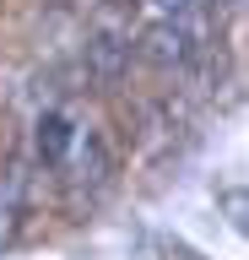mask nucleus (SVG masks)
I'll return each mask as SVG.
<instances>
[{
  "mask_svg": "<svg viewBox=\"0 0 249 260\" xmlns=\"http://www.w3.org/2000/svg\"><path fill=\"white\" fill-rule=\"evenodd\" d=\"M195 44H200L195 11H190V16H157V22L147 27V38H141V54H147L152 65H163V71H168V65L179 71V65L195 60Z\"/></svg>",
  "mask_w": 249,
  "mask_h": 260,
  "instance_id": "nucleus-1",
  "label": "nucleus"
},
{
  "mask_svg": "<svg viewBox=\"0 0 249 260\" xmlns=\"http://www.w3.org/2000/svg\"><path fill=\"white\" fill-rule=\"evenodd\" d=\"M27 206H33V168L22 157H11L0 168V249H11L27 222Z\"/></svg>",
  "mask_w": 249,
  "mask_h": 260,
  "instance_id": "nucleus-2",
  "label": "nucleus"
},
{
  "mask_svg": "<svg viewBox=\"0 0 249 260\" xmlns=\"http://www.w3.org/2000/svg\"><path fill=\"white\" fill-rule=\"evenodd\" d=\"M87 65H92L98 81H119V71L130 65V38H125V32H98V38L87 44Z\"/></svg>",
  "mask_w": 249,
  "mask_h": 260,
  "instance_id": "nucleus-3",
  "label": "nucleus"
},
{
  "mask_svg": "<svg viewBox=\"0 0 249 260\" xmlns=\"http://www.w3.org/2000/svg\"><path fill=\"white\" fill-rule=\"evenodd\" d=\"M70 136H76V125H70L65 114H44V119H38V157L44 162H65L70 157Z\"/></svg>",
  "mask_w": 249,
  "mask_h": 260,
  "instance_id": "nucleus-4",
  "label": "nucleus"
},
{
  "mask_svg": "<svg viewBox=\"0 0 249 260\" xmlns=\"http://www.w3.org/2000/svg\"><path fill=\"white\" fill-rule=\"evenodd\" d=\"M152 6H157L163 16H190L195 11V0H152Z\"/></svg>",
  "mask_w": 249,
  "mask_h": 260,
  "instance_id": "nucleus-5",
  "label": "nucleus"
}]
</instances>
